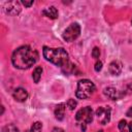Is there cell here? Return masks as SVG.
Wrapping results in <instances>:
<instances>
[{
    "label": "cell",
    "instance_id": "obj_1",
    "mask_svg": "<svg viewBox=\"0 0 132 132\" xmlns=\"http://www.w3.org/2000/svg\"><path fill=\"white\" fill-rule=\"evenodd\" d=\"M38 52L30 45L18 47L11 56V63L18 69H28L38 60Z\"/></svg>",
    "mask_w": 132,
    "mask_h": 132
},
{
    "label": "cell",
    "instance_id": "obj_2",
    "mask_svg": "<svg viewBox=\"0 0 132 132\" xmlns=\"http://www.w3.org/2000/svg\"><path fill=\"white\" fill-rule=\"evenodd\" d=\"M42 55L46 61H50L51 63H53L59 67H65L69 63L68 53L63 47L43 46Z\"/></svg>",
    "mask_w": 132,
    "mask_h": 132
},
{
    "label": "cell",
    "instance_id": "obj_3",
    "mask_svg": "<svg viewBox=\"0 0 132 132\" xmlns=\"http://www.w3.org/2000/svg\"><path fill=\"white\" fill-rule=\"evenodd\" d=\"M96 87L90 79H80L77 82L75 95L78 99H88L95 92Z\"/></svg>",
    "mask_w": 132,
    "mask_h": 132
},
{
    "label": "cell",
    "instance_id": "obj_4",
    "mask_svg": "<svg viewBox=\"0 0 132 132\" xmlns=\"http://www.w3.org/2000/svg\"><path fill=\"white\" fill-rule=\"evenodd\" d=\"M93 109L90 107V106H86V107H82L80 108L76 114H75V120L77 122H79L81 124V130L85 131L86 130V125L87 124H90L92 121H93Z\"/></svg>",
    "mask_w": 132,
    "mask_h": 132
},
{
    "label": "cell",
    "instance_id": "obj_5",
    "mask_svg": "<svg viewBox=\"0 0 132 132\" xmlns=\"http://www.w3.org/2000/svg\"><path fill=\"white\" fill-rule=\"evenodd\" d=\"M79 34H80V26L77 23H72L64 30L62 37L66 42H72L79 36Z\"/></svg>",
    "mask_w": 132,
    "mask_h": 132
},
{
    "label": "cell",
    "instance_id": "obj_6",
    "mask_svg": "<svg viewBox=\"0 0 132 132\" xmlns=\"http://www.w3.org/2000/svg\"><path fill=\"white\" fill-rule=\"evenodd\" d=\"M110 112L111 108L109 106H100L96 110V117L100 124L106 125L110 121Z\"/></svg>",
    "mask_w": 132,
    "mask_h": 132
},
{
    "label": "cell",
    "instance_id": "obj_7",
    "mask_svg": "<svg viewBox=\"0 0 132 132\" xmlns=\"http://www.w3.org/2000/svg\"><path fill=\"white\" fill-rule=\"evenodd\" d=\"M13 99L18 102H24L28 98V92L24 88H16L12 93Z\"/></svg>",
    "mask_w": 132,
    "mask_h": 132
},
{
    "label": "cell",
    "instance_id": "obj_8",
    "mask_svg": "<svg viewBox=\"0 0 132 132\" xmlns=\"http://www.w3.org/2000/svg\"><path fill=\"white\" fill-rule=\"evenodd\" d=\"M108 70L112 75H119L122 71V63L117 60L112 61L108 66Z\"/></svg>",
    "mask_w": 132,
    "mask_h": 132
},
{
    "label": "cell",
    "instance_id": "obj_9",
    "mask_svg": "<svg viewBox=\"0 0 132 132\" xmlns=\"http://www.w3.org/2000/svg\"><path fill=\"white\" fill-rule=\"evenodd\" d=\"M103 93H104L105 96H107L109 99H112V100H118L121 97V95L119 94V91L117 89L112 88V87L105 88L104 91H103Z\"/></svg>",
    "mask_w": 132,
    "mask_h": 132
},
{
    "label": "cell",
    "instance_id": "obj_10",
    "mask_svg": "<svg viewBox=\"0 0 132 132\" xmlns=\"http://www.w3.org/2000/svg\"><path fill=\"white\" fill-rule=\"evenodd\" d=\"M6 5L8 6V8H6V12L9 14H18L21 11V7H20V3L19 2H7Z\"/></svg>",
    "mask_w": 132,
    "mask_h": 132
},
{
    "label": "cell",
    "instance_id": "obj_11",
    "mask_svg": "<svg viewBox=\"0 0 132 132\" xmlns=\"http://www.w3.org/2000/svg\"><path fill=\"white\" fill-rule=\"evenodd\" d=\"M42 14L50 18V19H57L58 18V10L55 6H50V7H46L45 9L42 10Z\"/></svg>",
    "mask_w": 132,
    "mask_h": 132
},
{
    "label": "cell",
    "instance_id": "obj_12",
    "mask_svg": "<svg viewBox=\"0 0 132 132\" xmlns=\"http://www.w3.org/2000/svg\"><path fill=\"white\" fill-rule=\"evenodd\" d=\"M65 109H66V107H65L64 103H60V104H58L56 106V108H55V117H56L57 120H59V121L63 120L64 114H65Z\"/></svg>",
    "mask_w": 132,
    "mask_h": 132
},
{
    "label": "cell",
    "instance_id": "obj_13",
    "mask_svg": "<svg viewBox=\"0 0 132 132\" xmlns=\"http://www.w3.org/2000/svg\"><path fill=\"white\" fill-rule=\"evenodd\" d=\"M41 74H42V68L40 66H37L34 71H33V74H32V77H33V80L35 84H37L41 77Z\"/></svg>",
    "mask_w": 132,
    "mask_h": 132
},
{
    "label": "cell",
    "instance_id": "obj_14",
    "mask_svg": "<svg viewBox=\"0 0 132 132\" xmlns=\"http://www.w3.org/2000/svg\"><path fill=\"white\" fill-rule=\"evenodd\" d=\"M2 132H19V129L13 124H7L2 128Z\"/></svg>",
    "mask_w": 132,
    "mask_h": 132
},
{
    "label": "cell",
    "instance_id": "obj_15",
    "mask_svg": "<svg viewBox=\"0 0 132 132\" xmlns=\"http://www.w3.org/2000/svg\"><path fill=\"white\" fill-rule=\"evenodd\" d=\"M41 130H42V124L40 122H35L31 126L30 132H41Z\"/></svg>",
    "mask_w": 132,
    "mask_h": 132
},
{
    "label": "cell",
    "instance_id": "obj_16",
    "mask_svg": "<svg viewBox=\"0 0 132 132\" xmlns=\"http://www.w3.org/2000/svg\"><path fill=\"white\" fill-rule=\"evenodd\" d=\"M119 129L121 132H127V124L125 120H121L119 122Z\"/></svg>",
    "mask_w": 132,
    "mask_h": 132
},
{
    "label": "cell",
    "instance_id": "obj_17",
    "mask_svg": "<svg viewBox=\"0 0 132 132\" xmlns=\"http://www.w3.org/2000/svg\"><path fill=\"white\" fill-rule=\"evenodd\" d=\"M76 101L74 100V99H72V98H70L68 101H67V106L69 107V109L70 110H73L75 107H76Z\"/></svg>",
    "mask_w": 132,
    "mask_h": 132
},
{
    "label": "cell",
    "instance_id": "obj_18",
    "mask_svg": "<svg viewBox=\"0 0 132 132\" xmlns=\"http://www.w3.org/2000/svg\"><path fill=\"white\" fill-rule=\"evenodd\" d=\"M99 56H100V51H99V48H98V47H94L93 51H92V57H93L94 59H98Z\"/></svg>",
    "mask_w": 132,
    "mask_h": 132
},
{
    "label": "cell",
    "instance_id": "obj_19",
    "mask_svg": "<svg viewBox=\"0 0 132 132\" xmlns=\"http://www.w3.org/2000/svg\"><path fill=\"white\" fill-rule=\"evenodd\" d=\"M102 69V62H100V61H98L96 64H95V71H100Z\"/></svg>",
    "mask_w": 132,
    "mask_h": 132
},
{
    "label": "cell",
    "instance_id": "obj_20",
    "mask_svg": "<svg viewBox=\"0 0 132 132\" xmlns=\"http://www.w3.org/2000/svg\"><path fill=\"white\" fill-rule=\"evenodd\" d=\"M22 4L23 5H25V6H27V7H30L32 4H33V1H22Z\"/></svg>",
    "mask_w": 132,
    "mask_h": 132
},
{
    "label": "cell",
    "instance_id": "obj_21",
    "mask_svg": "<svg viewBox=\"0 0 132 132\" xmlns=\"http://www.w3.org/2000/svg\"><path fill=\"white\" fill-rule=\"evenodd\" d=\"M126 116H127V117H130V118H132V107H130V108L127 110V112H126Z\"/></svg>",
    "mask_w": 132,
    "mask_h": 132
},
{
    "label": "cell",
    "instance_id": "obj_22",
    "mask_svg": "<svg viewBox=\"0 0 132 132\" xmlns=\"http://www.w3.org/2000/svg\"><path fill=\"white\" fill-rule=\"evenodd\" d=\"M52 132H64V131H63L61 128H54Z\"/></svg>",
    "mask_w": 132,
    "mask_h": 132
},
{
    "label": "cell",
    "instance_id": "obj_23",
    "mask_svg": "<svg viewBox=\"0 0 132 132\" xmlns=\"http://www.w3.org/2000/svg\"><path fill=\"white\" fill-rule=\"evenodd\" d=\"M128 128H129V132H132V122H130V123H129Z\"/></svg>",
    "mask_w": 132,
    "mask_h": 132
},
{
    "label": "cell",
    "instance_id": "obj_24",
    "mask_svg": "<svg viewBox=\"0 0 132 132\" xmlns=\"http://www.w3.org/2000/svg\"><path fill=\"white\" fill-rule=\"evenodd\" d=\"M128 90H129V91H130V92H132V84H131V85H129V86H128Z\"/></svg>",
    "mask_w": 132,
    "mask_h": 132
},
{
    "label": "cell",
    "instance_id": "obj_25",
    "mask_svg": "<svg viewBox=\"0 0 132 132\" xmlns=\"http://www.w3.org/2000/svg\"><path fill=\"white\" fill-rule=\"evenodd\" d=\"M98 132H103V131H102V130H100V131H98Z\"/></svg>",
    "mask_w": 132,
    "mask_h": 132
},
{
    "label": "cell",
    "instance_id": "obj_26",
    "mask_svg": "<svg viewBox=\"0 0 132 132\" xmlns=\"http://www.w3.org/2000/svg\"><path fill=\"white\" fill-rule=\"evenodd\" d=\"M131 23H132V22H131Z\"/></svg>",
    "mask_w": 132,
    "mask_h": 132
}]
</instances>
